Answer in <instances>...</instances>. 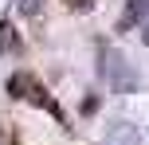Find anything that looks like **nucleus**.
<instances>
[{
	"instance_id": "obj_1",
	"label": "nucleus",
	"mask_w": 149,
	"mask_h": 145,
	"mask_svg": "<svg viewBox=\"0 0 149 145\" xmlns=\"http://www.w3.org/2000/svg\"><path fill=\"white\" fill-rule=\"evenodd\" d=\"M8 94H12V98L31 102V106H39V110H47L55 122H63V126H67V114H63V106L51 98V90H47V86L39 83L36 75H28V71H16V75L8 78Z\"/></svg>"
},
{
	"instance_id": "obj_2",
	"label": "nucleus",
	"mask_w": 149,
	"mask_h": 145,
	"mask_svg": "<svg viewBox=\"0 0 149 145\" xmlns=\"http://www.w3.org/2000/svg\"><path fill=\"white\" fill-rule=\"evenodd\" d=\"M149 16V0H126V12L118 16V31H130V28H137Z\"/></svg>"
},
{
	"instance_id": "obj_3",
	"label": "nucleus",
	"mask_w": 149,
	"mask_h": 145,
	"mask_svg": "<svg viewBox=\"0 0 149 145\" xmlns=\"http://www.w3.org/2000/svg\"><path fill=\"white\" fill-rule=\"evenodd\" d=\"M106 71H110V78H114V86L118 90H134V75L130 71H122V59L114 51H106Z\"/></svg>"
},
{
	"instance_id": "obj_4",
	"label": "nucleus",
	"mask_w": 149,
	"mask_h": 145,
	"mask_svg": "<svg viewBox=\"0 0 149 145\" xmlns=\"http://www.w3.org/2000/svg\"><path fill=\"white\" fill-rule=\"evenodd\" d=\"M16 47H20V39H16V28L8 20H0V55L4 51H16Z\"/></svg>"
},
{
	"instance_id": "obj_5",
	"label": "nucleus",
	"mask_w": 149,
	"mask_h": 145,
	"mask_svg": "<svg viewBox=\"0 0 149 145\" xmlns=\"http://www.w3.org/2000/svg\"><path fill=\"white\" fill-rule=\"evenodd\" d=\"M110 145H141V137H137L134 126H118V130H114V137H110Z\"/></svg>"
},
{
	"instance_id": "obj_6",
	"label": "nucleus",
	"mask_w": 149,
	"mask_h": 145,
	"mask_svg": "<svg viewBox=\"0 0 149 145\" xmlns=\"http://www.w3.org/2000/svg\"><path fill=\"white\" fill-rule=\"evenodd\" d=\"M39 4H43V0H16V8H20L24 16H36V12H39Z\"/></svg>"
},
{
	"instance_id": "obj_7",
	"label": "nucleus",
	"mask_w": 149,
	"mask_h": 145,
	"mask_svg": "<svg viewBox=\"0 0 149 145\" xmlns=\"http://www.w3.org/2000/svg\"><path fill=\"white\" fill-rule=\"evenodd\" d=\"M98 0H67V8H74V12H86V8H94Z\"/></svg>"
},
{
	"instance_id": "obj_8",
	"label": "nucleus",
	"mask_w": 149,
	"mask_h": 145,
	"mask_svg": "<svg viewBox=\"0 0 149 145\" xmlns=\"http://www.w3.org/2000/svg\"><path fill=\"white\" fill-rule=\"evenodd\" d=\"M0 145H8V133H4V126H0Z\"/></svg>"
}]
</instances>
